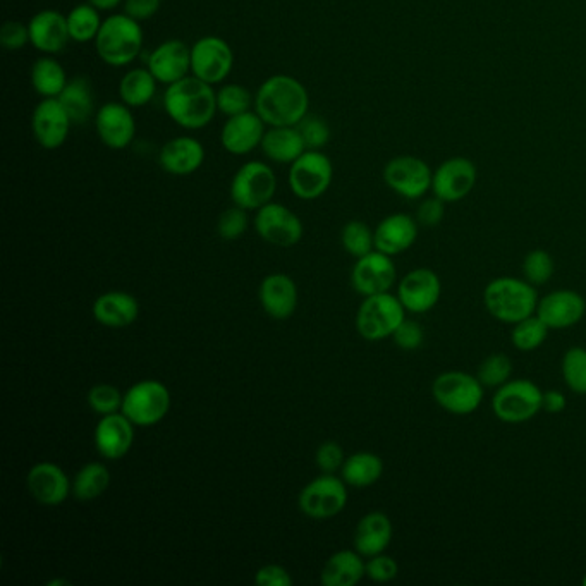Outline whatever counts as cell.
Wrapping results in <instances>:
<instances>
[{"label": "cell", "mask_w": 586, "mask_h": 586, "mask_svg": "<svg viewBox=\"0 0 586 586\" xmlns=\"http://www.w3.org/2000/svg\"><path fill=\"white\" fill-rule=\"evenodd\" d=\"M251 107H255V95H251L246 86L231 83L222 86L217 92V109L224 116H239L250 112Z\"/></svg>", "instance_id": "42"}, {"label": "cell", "mask_w": 586, "mask_h": 586, "mask_svg": "<svg viewBox=\"0 0 586 586\" xmlns=\"http://www.w3.org/2000/svg\"><path fill=\"white\" fill-rule=\"evenodd\" d=\"M110 471L105 464L88 463L73 480V495L78 501H93L109 489Z\"/></svg>", "instance_id": "37"}, {"label": "cell", "mask_w": 586, "mask_h": 586, "mask_svg": "<svg viewBox=\"0 0 586 586\" xmlns=\"http://www.w3.org/2000/svg\"><path fill=\"white\" fill-rule=\"evenodd\" d=\"M384 475V461L373 452H356L346 458L341 468V478L349 487L365 489L379 482Z\"/></svg>", "instance_id": "34"}, {"label": "cell", "mask_w": 586, "mask_h": 586, "mask_svg": "<svg viewBox=\"0 0 586 586\" xmlns=\"http://www.w3.org/2000/svg\"><path fill=\"white\" fill-rule=\"evenodd\" d=\"M315 461H317L318 468L324 473H336L337 470H341L346 458H344L342 447L337 442L329 440L318 447Z\"/></svg>", "instance_id": "51"}, {"label": "cell", "mask_w": 586, "mask_h": 586, "mask_svg": "<svg viewBox=\"0 0 586 586\" xmlns=\"http://www.w3.org/2000/svg\"><path fill=\"white\" fill-rule=\"evenodd\" d=\"M255 583L258 586H291L293 578L289 571L279 564H267L255 573Z\"/></svg>", "instance_id": "53"}, {"label": "cell", "mask_w": 586, "mask_h": 586, "mask_svg": "<svg viewBox=\"0 0 586 586\" xmlns=\"http://www.w3.org/2000/svg\"><path fill=\"white\" fill-rule=\"evenodd\" d=\"M384 181L394 193L406 200H420L432 191L434 171L425 160L413 155H399L385 165Z\"/></svg>", "instance_id": "12"}, {"label": "cell", "mask_w": 586, "mask_h": 586, "mask_svg": "<svg viewBox=\"0 0 586 586\" xmlns=\"http://www.w3.org/2000/svg\"><path fill=\"white\" fill-rule=\"evenodd\" d=\"M442 294V282L434 270L427 267L409 270L397 284V298L406 312L423 315L434 310Z\"/></svg>", "instance_id": "16"}, {"label": "cell", "mask_w": 586, "mask_h": 586, "mask_svg": "<svg viewBox=\"0 0 586 586\" xmlns=\"http://www.w3.org/2000/svg\"><path fill=\"white\" fill-rule=\"evenodd\" d=\"M164 109L174 123L188 131L207 128L217 114V92L214 86L190 74L167 86Z\"/></svg>", "instance_id": "2"}, {"label": "cell", "mask_w": 586, "mask_h": 586, "mask_svg": "<svg viewBox=\"0 0 586 586\" xmlns=\"http://www.w3.org/2000/svg\"><path fill=\"white\" fill-rule=\"evenodd\" d=\"M406 320V308L397 294L382 293L367 296L356 315V330L365 341L389 339Z\"/></svg>", "instance_id": "6"}, {"label": "cell", "mask_w": 586, "mask_h": 586, "mask_svg": "<svg viewBox=\"0 0 586 586\" xmlns=\"http://www.w3.org/2000/svg\"><path fill=\"white\" fill-rule=\"evenodd\" d=\"M537 287L518 277H497L483 289V305L502 324L514 325L537 313Z\"/></svg>", "instance_id": "3"}, {"label": "cell", "mask_w": 586, "mask_h": 586, "mask_svg": "<svg viewBox=\"0 0 586 586\" xmlns=\"http://www.w3.org/2000/svg\"><path fill=\"white\" fill-rule=\"evenodd\" d=\"M71 117L59 98H42L31 116V131L40 147L57 150L68 140Z\"/></svg>", "instance_id": "18"}, {"label": "cell", "mask_w": 586, "mask_h": 586, "mask_svg": "<svg viewBox=\"0 0 586 586\" xmlns=\"http://www.w3.org/2000/svg\"><path fill=\"white\" fill-rule=\"evenodd\" d=\"M205 162V148L193 136H176L160 148L159 165L172 176H190Z\"/></svg>", "instance_id": "27"}, {"label": "cell", "mask_w": 586, "mask_h": 586, "mask_svg": "<svg viewBox=\"0 0 586 586\" xmlns=\"http://www.w3.org/2000/svg\"><path fill=\"white\" fill-rule=\"evenodd\" d=\"M66 18L71 40L78 43L95 42L104 23V19L100 18V9L90 2L73 7Z\"/></svg>", "instance_id": "38"}, {"label": "cell", "mask_w": 586, "mask_h": 586, "mask_svg": "<svg viewBox=\"0 0 586 586\" xmlns=\"http://www.w3.org/2000/svg\"><path fill=\"white\" fill-rule=\"evenodd\" d=\"M143 30L140 21L128 14H112L104 19L95 38V49L110 68H124L138 59L143 49Z\"/></svg>", "instance_id": "4"}, {"label": "cell", "mask_w": 586, "mask_h": 586, "mask_svg": "<svg viewBox=\"0 0 586 586\" xmlns=\"http://www.w3.org/2000/svg\"><path fill=\"white\" fill-rule=\"evenodd\" d=\"M250 226V217H248V210L246 208L234 207L227 208L224 214L220 215L219 222H217V232L222 239L226 241H234L245 234L246 229Z\"/></svg>", "instance_id": "46"}, {"label": "cell", "mask_w": 586, "mask_h": 586, "mask_svg": "<svg viewBox=\"0 0 586 586\" xmlns=\"http://www.w3.org/2000/svg\"><path fill=\"white\" fill-rule=\"evenodd\" d=\"M396 279L397 270L392 257L379 250L356 258L355 267L351 270V286L363 298L373 294L391 293Z\"/></svg>", "instance_id": "15"}, {"label": "cell", "mask_w": 586, "mask_h": 586, "mask_svg": "<svg viewBox=\"0 0 586 586\" xmlns=\"http://www.w3.org/2000/svg\"><path fill=\"white\" fill-rule=\"evenodd\" d=\"M568 408V397L564 396L559 391H545L544 403H542V411L549 413V415H559L564 409Z\"/></svg>", "instance_id": "55"}, {"label": "cell", "mask_w": 586, "mask_h": 586, "mask_svg": "<svg viewBox=\"0 0 586 586\" xmlns=\"http://www.w3.org/2000/svg\"><path fill=\"white\" fill-rule=\"evenodd\" d=\"M542 403L544 391L528 379H511L492 397L494 415L507 425L530 422L542 411Z\"/></svg>", "instance_id": "7"}, {"label": "cell", "mask_w": 586, "mask_h": 586, "mask_svg": "<svg viewBox=\"0 0 586 586\" xmlns=\"http://www.w3.org/2000/svg\"><path fill=\"white\" fill-rule=\"evenodd\" d=\"M549 332L550 329L545 325L544 320L535 313L532 317L523 318L518 324L513 325L511 342L521 353H532L547 341Z\"/></svg>", "instance_id": "39"}, {"label": "cell", "mask_w": 586, "mask_h": 586, "mask_svg": "<svg viewBox=\"0 0 586 586\" xmlns=\"http://www.w3.org/2000/svg\"><path fill=\"white\" fill-rule=\"evenodd\" d=\"M586 313V301L573 289H557L538 301L537 315L550 330L571 329Z\"/></svg>", "instance_id": "20"}, {"label": "cell", "mask_w": 586, "mask_h": 586, "mask_svg": "<svg viewBox=\"0 0 586 586\" xmlns=\"http://www.w3.org/2000/svg\"><path fill=\"white\" fill-rule=\"evenodd\" d=\"M265 126L267 124L263 123L262 117L251 110L239 116L227 117L220 131V143L226 152L243 157L262 145L267 131Z\"/></svg>", "instance_id": "23"}, {"label": "cell", "mask_w": 586, "mask_h": 586, "mask_svg": "<svg viewBox=\"0 0 586 586\" xmlns=\"http://www.w3.org/2000/svg\"><path fill=\"white\" fill-rule=\"evenodd\" d=\"M581 583H583V585L586 586V574H585V576H583V581H581Z\"/></svg>", "instance_id": "57"}, {"label": "cell", "mask_w": 586, "mask_h": 586, "mask_svg": "<svg viewBox=\"0 0 586 586\" xmlns=\"http://www.w3.org/2000/svg\"><path fill=\"white\" fill-rule=\"evenodd\" d=\"M157 83L159 81L155 80V76L150 73V69H131L119 81V98H121L123 104L128 105L131 109L145 107L155 97Z\"/></svg>", "instance_id": "35"}, {"label": "cell", "mask_w": 586, "mask_h": 586, "mask_svg": "<svg viewBox=\"0 0 586 586\" xmlns=\"http://www.w3.org/2000/svg\"><path fill=\"white\" fill-rule=\"evenodd\" d=\"M358 550H339L330 556L320 573V581L324 586H355L365 576L367 561Z\"/></svg>", "instance_id": "32"}, {"label": "cell", "mask_w": 586, "mask_h": 586, "mask_svg": "<svg viewBox=\"0 0 586 586\" xmlns=\"http://www.w3.org/2000/svg\"><path fill=\"white\" fill-rule=\"evenodd\" d=\"M298 129H300L308 150H320L330 141L329 124L325 123L322 117L306 116L298 124Z\"/></svg>", "instance_id": "47"}, {"label": "cell", "mask_w": 586, "mask_h": 586, "mask_svg": "<svg viewBox=\"0 0 586 586\" xmlns=\"http://www.w3.org/2000/svg\"><path fill=\"white\" fill-rule=\"evenodd\" d=\"M556 262L549 251L533 250L523 260V279L532 286L540 287L554 277Z\"/></svg>", "instance_id": "44"}, {"label": "cell", "mask_w": 586, "mask_h": 586, "mask_svg": "<svg viewBox=\"0 0 586 586\" xmlns=\"http://www.w3.org/2000/svg\"><path fill=\"white\" fill-rule=\"evenodd\" d=\"M446 217V202L437 196L427 198L416 210V220L423 227H437Z\"/></svg>", "instance_id": "52"}, {"label": "cell", "mask_w": 586, "mask_h": 586, "mask_svg": "<svg viewBox=\"0 0 586 586\" xmlns=\"http://www.w3.org/2000/svg\"><path fill=\"white\" fill-rule=\"evenodd\" d=\"M135 442V423L124 413L102 416L95 428V446L100 456L109 461L124 458Z\"/></svg>", "instance_id": "24"}, {"label": "cell", "mask_w": 586, "mask_h": 586, "mask_svg": "<svg viewBox=\"0 0 586 586\" xmlns=\"http://www.w3.org/2000/svg\"><path fill=\"white\" fill-rule=\"evenodd\" d=\"M262 152L277 164H293L308 150L298 126H275L265 131Z\"/></svg>", "instance_id": "31"}, {"label": "cell", "mask_w": 586, "mask_h": 586, "mask_svg": "<svg viewBox=\"0 0 586 586\" xmlns=\"http://www.w3.org/2000/svg\"><path fill=\"white\" fill-rule=\"evenodd\" d=\"M59 102L66 109L73 124H85L95 114V93L92 81L85 76H76L68 81L59 95Z\"/></svg>", "instance_id": "33"}, {"label": "cell", "mask_w": 586, "mask_h": 586, "mask_svg": "<svg viewBox=\"0 0 586 586\" xmlns=\"http://www.w3.org/2000/svg\"><path fill=\"white\" fill-rule=\"evenodd\" d=\"M162 0H124V14L136 21H148L159 13Z\"/></svg>", "instance_id": "54"}, {"label": "cell", "mask_w": 586, "mask_h": 586, "mask_svg": "<svg viewBox=\"0 0 586 586\" xmlns=\"http://www.w3.org/2000/svg\"><path fill=\"white\" fill-rule=\"evenodd\" d=\"M258 298L263 310L275 320L293 317L298 306V287L286 274L267 275L260 284Z\"/></svg>", "instance_id": "28"}, {"label": "cell", "mask_w": 586, "mask_h": 586, "mask_svg": "<svg viewBox=\"0 0 586 586\" xmlns=\"http://www.w3.org/2000/svg\"><path fill=\"white\" fill-rule=\"evenodd\" d=\"M30 43V28L21 21H7L0 28V45L6 50L25 49Z\"/></svg>", "instance_id": "49"}, {"label": "cell", "mask_w": 586, "mask_h": 586, "mask_svg": "<svg viewBox=\"0 0 586 586\" xmlns=\"http://www.w3.org/2000/svg\"><path fill=\"white\" fill-rule=\"evenodd\" d=\"M140 315V305L135 296L123 291H110L100 294L93 303V317L98 324L109 329H126L136 322Z\"/></svg>", "instance_id": "29"}, {"label": "cell", "mask_w": 586, "mask_h": 586, "mask_svg": "<svg viewBox=\"0 0 586 586\" xmlns=\"http://www.w3.org/2000/svg\"><path fill=\"white\" fill-rule=\"evenodd\" d=\"M420 232L416 217L408 214L387 215L375 227V250L382 251L389 257L401 255L415 245Z\"/></svg>", "instance_id": "26"}, {"label": "cell", "mask_w": 586, "mask_h": 586, "mask_svg": "<svg viewBox=\"0 0 586 586\" xmlns=\"http://www.w3.org/2000/svg\"><path fill=\"white\" fill-rule=\"evenodd\" d=\"M562 379L568 389L578 396H586V349L581 346L569 348L561 363Z\"/></svg>", "instance_id": "40"}, {"label": "cell", "mask_w": 586, "mask_h": 586, "mask_svg": "<svg viewBox=\"0 0 586 586\" xmlns=\"http://www.w3.org/2000/svg\"><path fill=\"white\" fill-rule=\"evenodd\" d=\"M341 243L351 257H365L375 250V231L361 220H351L342 227Z\"/></svg>", "instance_id": "41"}, {"label": "cell", "mask_w": 586, "mask_h": 586, "mask_svg": "<svg viewBox=\"0 0 586 586\" xmlns=\"http://www.w3.org/2000/svg\"><path fill=\"white\" fill-rule=\"evenodd\" d=\"M348 504V489L342 478L334 477V473H324L315 478L301 490L298 506L301 513L308 518L330 519L344 511Z\"/></svg>", "instance_id": "11"}, {"label": "cell", "mask_w": 586, "mask_h": 586, "mask_svg": "<svg viewBox=\"0 0 586 586\" xmlns=\"http://www.w3.org/2000/svg\"><path fill=\"white\" fill-rule=\"evenodd\" d=\"M30 43L45 55L61 54L71 42L68 18L54 9H43L28 23Z\"/></svg>", "instance_id": "25"}, {"label": "cell", "mask_w": 586, "mask_h": 586, "mask_svg": "<svg viewBox=\"0 0 586 586\" xmlns=\"http://www.w3.org/2000/svg\"><path fill=\"white\" fill-rule=\"evenodd\" d=\"M124 394L110 384H98L88 392V404L97 415H112L123 409Z\"/></svg>", "instance_id": "45"}, {"label": "cell", "mask_w": 586, "mask_h": 586, "mask_svg": "<svg viewBox=\"0 0 586 586\" xmlns=\"http://www.w3.org/2000/svg\"><path fill=\"white\" fill-rule=\"evenodd\" d=\"M477 377L485 389H499L513 379V361L502 353L487 356L478 367Z\"/></svg>", "instance_id": "43"}, {"label": "cell", "mask_w": 586, "mask_h": 586, "mask_svg": "<svg viewBox=\"0 0 586 586\" xmlns=\"http://www.w3.org/2000/svg\"><path fill=\"white\" fill-rule=\"evenodd\" d=\"M88 2L100 9V11H112L117 6H121V2H124V0H88Z\"/></svg>", "instance_id": "56"}, {"label": "cell", "mask_w": 586, "mask_h": 586, "mask_svg": "<svg viewBox=\"0 0 586 586\" xmlns=\"http://www.w3.org/2000/svg\"><path fill=\"white\" fill-rule=\"evenodd\" d=\"M394 526L389 516L380 511L368 513L360 519L355 532V550L363 557L379 556L389 549Z\"/></svg>", "instance_id": "30"}, {"label": "cell", "mask_w": 586, "mask_h": 586, "mask_svg": "<svg viewBox=\"0 0 586 586\" xmlns=\"http://www.w3.org/2000/svg\"><path fill=\"white\" fill-rule=\"evenodd\" d=\"M277 191V176L274 169L260 160H251L239 167L231 183V198L234 205L258 210L272 202Z\"/></svg>", "instance_id": "9"}, {"label": "cell", "mask_w": 586, "mask_h": 586, "mask_svg": "<svg viewBox=\"0 0 586 586\" xmlns=\"http://www.w3.org/2000/svg\"><path fill=\"white\" fill-rule=\"evenodd\" d=\"M334 178L332 160L320 150H306L289 169V186L300 200H317L329 190Z\"/></svg>", "instance_id": "10"}, {"label": "cell", "mask_w": 586, "mask_h": 586, "mask_svg": "<svg viewBox=\"0 0 586 586\" xmlns=\"http://www.w3.org/2000/svg\"><path fill=\"white\" fill-rule=\"evenodd\" d=\"M26 487L38 504L47 507L61 506L68 499L69 492H73V483H69L68 475L50 461L31 468L26 477Z\"/></svg>", "instance_id": "22"}, {"label": "cell", "mask_w": 586, "mask_h": 586, "mask_svg": "<svg viewBox=\"0 0 586 586\" xmlns=\"http://www.w3.org/2000/svg\"><path fill=\"white\" fill-rule=\"evenodd\" d=\"M171 409V392L159 380H141L124 394L121 413L135 427H153L162 422Z\"/></svg>", "instance_id": "8"}, {"label": "cell", "mask_w": 586, "mask_h": 586, "mask_svg": "<svg viewBox=\"0 0 586 586\" xmlns=\"http://www.w3.org/2000/svg\"><path fill=\"white\" fill-rule=\"evenodd\" d=\"M477 165L464 157H452L435 169L432 193L446 203L461 202L477 186Z\"/></svg>", "instance_id": "17"}, {"label": "cell", "mask_w": 586, "mask_h": 586, "mask_svg": "<svg viewBox=\"0 0 586 586\" xmlns=\"http://www.w3.org/2000/svg\"><path fill=\"white\" fill-rule=\"evenodd\" d=\"M392 339L396 342L397 348L403 351H415L420 348L425 339V332H423L422 325L415 322V320H404L403 324L397 327L396 332L392 334Z\"/></svg>", "instance_id": "50"}, {"label": "cell", "mask_w": 586, "mask_h": 586, "mask_svg": "<svg viewBox=\"0 0 586 586\" xmlns=\"http://www.w3.org/2000/svg\"><path fill=\"white\" fill-rule=\"evenodd\" d=\"M255 231L269 245L291 248L303 238V222L293 210L281 203L270 202L258 208L255 215Z\"/></svg>", "instance_id": "14"}, {"label": "cell", "mask_w": 586, "mask_h": 586, "mask_svg": "<svg viewBox=\"0 0 586 586\" xmlns=\"http://www.w3.org/2000/svg\"><path fill=\"white\" fill-rule=\"evenodd\" d=\"M97 135L112 150L128 148L136 136V119L123 102H107L95 114Z\"/></svg>", "instance_id": "19"}, {"label": "cell", "mask_w": 586, "mask_h": 586, "mask_svg": "<svg viewBox=\"0 0 586 586\" xmlns=\"http://www.w3.org/2000/svg\"><path fill=\"white\" fill-rule=\"evenodd\" d=\"M68 74L54 57H40L31 68V85L42 98H57L68 85Z\"/></svg>", "instance_id": "36"}, {"label": "cell", "mask_w": 586, "mask_h": 586, "mask_svg": "<svg viewBox=\"0 0 586 586\" xmlns=\"http://www.w3.org/2000/svg\"><path fill=\"white\" fill-rule=\"evenodd\" d=\"M147 68L162 85H172L191 73V47L172 38L160 43L148 55Z\"/></svg>", "instance_id": "21"}, {"label": "cell", "mask_w": 586, "mask_h": 586, "mask_svg": "<svg viewBox=\"0 0 586 586\" xmlns=\"http://www.w3.org/2000/svg\"><path fill=\"white\" fill-rule=\"evenodd\" d=\"M367 578L375 581V583H389V581L396 580L399 574V564L396 559L387 554H379V556L368 557Z\"/></svg>", "instance_id": "48"}, {"label": "cell", "mask_w": 586, "mask_h": 586, "mask_svg": "<svg viewBox=\"0 0 586 586\" xmlns=\"http://www.w3.org/2000/svg\"><path fill=\"white\" fill-rule=\"evenodd\" d=\"M234 68L231 45L220 37H203L191 47V74L208 85H219Z\"/></svg>", "instance_id": "13"}, {"label": "cell", "mask_w": 586, "mask_h": 586, "mask_svg": "<svg viewBox=\"0 0 586 586\" xmlns=\"http://www.w3.org/2000/svg\"><path fill=\"white\" fill-rule=\"evenodd\" d=\"M253 109L270 128L298 126L308 116L310 95L300 80L275 74L258 88Z\"/></svg>", "instance_id": "1"}, {"label": "cell", "mask_w": 586, "mask_h": 586, "mask_svg": "<svg viewBox=\"0 0 586 586\" xmlns=\"http://www.w3.org/2000/svg\"><path fill=\"white\" fill-rule=\"evenodd\" d=\"M432 396L435 403L447 413L468 416L482 406L485 387L477 375L461 370H449L435 377Z\"/></svg>", "instance_id": "5"}]
</instances>
